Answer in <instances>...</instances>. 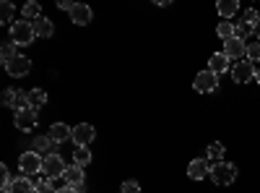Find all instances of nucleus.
I'll list each match as a JSON object with an SVG mask.
<instances>
[{"mask_svg": "<svg viewBox=\"0 0 260 193\" xmlns=\"http://www.w3.org/2000/svg\"><path fill=\"white\" fill-rule=\"evenodd\" d=\"M34 37H37V32H34V21L21 18V21H13V24H11V42H16L18 47L31 45Z\"/></svg>", "mask_w": 260, "mask_h": 193, "instance_id": "f257e3e1", "label": "nucleus"}, {"mask_svg": "<svg viewBox=\"0 0 260 193\" xmlns=\"http://www.w3.org/2000/svg\"><path fill=\"white\" fill-rule=\"evenodd\" d=\"M211 180L216 183V185H232L234 180H237V167L232 164V162H216L213 167H211Z\"/></svg>", "mask_w": 260, "mask_h": 193, "instance_id": "f03ea898", "label": "nucleus"}, {"mask_svg": "<svg viewBox=\"0 0 260 193\" xmlns=\"http://www.w3.org/2000/svg\"><path fill=\"white\" fill-rule=\"evenodd\" d=\"M42 164H45V157H39L37 152H24V154H21V159H18V167H21V173H24L26 178L29 175H37L39 170H42Z\"/></svg>", "mask_w": 260, "mask_h": 193, "instance_id": "7ed1b4c3", "label": "nucleus"}, {"mask_svg": "<svg viewBox=\"0 0 260 193\" xmlns=\"http://www.w3.org/2000/svg\"><path fill=\"white\" fill-rule=\"evenodd\" d=\"M255 63H250L247 58L245 60H240V63H234L232 66V78H234V84H247V81H252L255 78Z\"/></svg>", "mask_w": 260, "mask_h": 193, "instance_id": "20e7f679", "label": "nucleus"}, {"mask_svg": "<svg viewBox=\"0 0 260 193\" xmlns=\"http://www.w3.org/2000/svg\"><path fill=\"white\" fill-rule=\"evenodd\" d=\"M216 87H219V76L211 73V71H201L192 81V89L201 92V94H211V92H216Z\"/></svg>", "mask_w": 260, "mask_h": 193, "instance_id": "39448f33", "label": "nucleus"}, {"mask_svg": "<svg viewBox=\"0 0 260 193\" xmlns=\"http://www.w3.org/2000/svg\"><path fill=\"white\" fill-rule=\"evenodd\" d=\"M224 55L229 60H245L247 58V42L240 39V37H232L224 42Z\"/></svg>", "mask_w": 260, "mask_h": 193, "instance_id": "423d86ee", "label": "nucleus"}, {"mask_svg": "<svg viewBox=\"0 0 260 193\" xmlns=\"http://www.w3.org/2000/svg\"><path fill=\"white\" fill-rule=\"evenodd\" d=\"M65 167H68V164L62 162V157H60V154H50V157H45V164H42V173H45V178L55 180V178H62Z\"/></svg>", "mask_w": 260, "mask_h": 193, "instance_id": "0eeeda50", "label": "nucleus"}, {"mask_svg": "<svg viewBox=\"0 0 260 193\" xmlns=\"http://www.w3.org/2000/svg\"><path fill=\"white\" fill-rule=\"evenodd\" d=\"M94 136H96V131H94V125H89V123H78L73 128V144L76 146H89L94 141Z\"/></svg>", "mask_w": 260, "mask_h": 193, "instance_id": "6e6552de", "label": "nucleus"}, {"mask_svg": "<svg viewBox=\"0 0 260 193\" xmlns=\"http://www.w3.org/2000/svg\"><path fill=\"white\" fill-rule=\"evenodd\" d=\"M6 71H8L13 78H24V76H29V71H31V60H29L26 55H18L16 60H11L8 66H6Z\"/></svg>", "mask_w": 260, "mask_h": 193, "instance_id": "1a4fd4ad", "label": "nucleus"}, {"mask_svg": "<svg viewBox=\"0 0 260 193\" xmlns=\"http://www.w3.org/2000/svg\"><path fill=\"white\" fill-rule=\"evenodd\" d=\"M16 128L18 131H31V128L37 125V110H31V107H26V110H18L16 118H13Z\"/></svg>", "mask_w": 260, "mask_h": 193, "instance_id": "9d476101", "label": "nucleus"}, {"mask_svg": "<svg viewBox=\"0 0 260 193\" xmlns=\"http://www.w3.org/2000/svg\"><path fill=\"white\" fill-rule=\"evenodd\" d=\"M206 175H211L208 159H192V162L187 164V178H190V180H203Z\"/></svg>", "mask_w": 260, "mask_h": 193, "instance_id": "9b49d317", "label": "nucleus"}, {"mask_svg": "<svg viewBox=\"0 0 260 193\" xmlns=\"http://www.w3.org/2000/svg\"><path fill=\"white\" fill-rule=\"evenodd\" d=\"M62 180H65V185H73V188H78V190H81V185H83V180H86V175H83V167H78V164L65 167Z\"/></svg>", "mask_w": 260, "mask_h": 193, "instance_id": "f8f14e48", "label": "nucleus"}, {"mask_svg": "<svg viewBox=\"0 0 260 193\" xmlns=\"http://www.w3.org/2000/svg\"><path fill=\"white\" fill-rule=\"evenodd\" d=\"M31 146H34L31 152H37L39 157H50V154H57V152H55V146H57V144L52 141V136H37Z\"/></svg>", "mask_w": 260, "mask_h": 193, "instance_id": "ddd939ff", "label": "nucleus"}, {"mask_svg": "<svg viewBox=\"0 0 260 193\" xmlns=\"http://www.w3.org/2000/svg\"><path fill=\"white\" fill-rule=\"evenodd\" d=\"M208 71H211V73H216V76L226 73V71H229V58H226L224 52H213V55H211V60H208Z\"/></svg>", "mask_w": 260, "mask_h": 193, "instance_id": "4468645a", "label": "nucleus"}, {"mask_svg": "<svg viewBox=\"0 0 260 193\" xmlns=\"http://www.w3.org/2000/svg\"><path fill=\"white\" fill-rule=\"evenodd\" d=\"M91 16H94L91 8L83 6V3H76V8L71 11V21H73V24H78V26H86L91 21Z\"/></svg>", "mask_w": 260, "mask_h": 193, "instance_id": "2eb2a0df", "label": "nucleus"}, {"mask_svg": "<svg viewBox=\"0 0 260 193\" xmlns=\"http://www.w3.org/2000/svg\"><path fill=\"white\" fill-rule=\"evenodd\" d=\"M50 136H52L55 144H62V141L73 139V128L65 125V123H55V125H50Z\"/></svg>", "mask_w": 260, "mask_h": 193, "instance_id": "dca6fc26", "label": "nucleus"}, {"mask_svg": "<svg viewBox=\"0 0 260 193\" xmlns=\"http://www.w3.org/2000/svg\"><path fill=\"white\" fill-rule=\"evenodd\" d=\"M34 32H37V37H45V39H47V37L55 34V24H52L47 16H42V18L34 21Z\"/></svg>", "mask_w": 260, "mask_h": 193, "instance_id": "f3484780", "label": "nucleus"}, {"mask_svg": "<svg viewBox=\"0 0 260 193\" xmlns=\"http://www.w3.org/2000/svg\"><path fill=\"white\" fill-rule=\"evenodd\" d=\"M216 11H219V16L226 21L240 11V3H237V0H219V3H216Z\"/></svg>", "mask_w": 260, "mask_h": 193, "instance_id": "a211bd4d", "label": "nucleus"}, {"mask_svg": "<svg viewBox=\"0 0 260 193\" xmlns=\"http://www.w3.org/2000/svg\"><path fill=\"white\" fill-rule=\"evenodd\" d=\"M11 193H37V188H34V183H31L26 175H21V178H16V180H13Z\"/></svg>", "mask_w": 260, "mask_h": 193, "instance_id": "6ab92c4d", "label": "nucleus"}, {"mask_svg": "<svg viewBox=\"0 0 260 193\" xmlns=\"http://www.w3.org/2000/svg\"><path fill=\"white\" fill-rule=\"evenodd\" d=\"M16 58H18V45L16 42H3V47H0V60L8 66V63L16 60Z\"/></svg>", "mask_w": 260, "mask_h": 193, "instance_id": "aec40b11", "label": "nucleus"}, {"mask_svg": "<svg viewBox=\"0 0 260 193\" xmlns=\"http://www.w3.org/2000/svg\"><path fill=\"white\" fill-rule=\"evenodd\" d=\"M45 102H47V92L45 89H31L29 92V107H31V110H39Z\"/></svg>", "mask_w": 260, "mask_h": 193, "instance_id": "412c9836", "label": "nucleus"}, {"mask_svg": "<svg viewBox=\"0 0 260 193\" xmlns=\"http://www.w3.org/2000/svg\"><path fill=\"white\" fill-rule=\"evenodd\" d=\"M21 13H24V18H29V21H37V18H42V6L34 3V0H29V3H24Z\"/></svg>", "mask_w": 260, "mask_h": 193, "instance_id": "4be33fe9", "label": "nucleus"}, {"mask_svg": "<svg viewBox=\"0 0 260 193\" xmlns=\"http://www.w3.org/2000/svg\"><path fill=\"white\" fill-rule=\"evenodd\" d=\"M73 162L78 167H86L91 162V152H89V146H76V152H73Z\"/></svg>", "mask_w": 260, "mask_h": 193, "instance_id": "5701e85b", "label": "nucleus"}, {"mask_svg": "<svg viewBox=\"0 0 260 193\" xmlns=\"http://www.w3.org/2000/svg\"><path fill=\"white\" fill-rule=\"evenodd\" d=\"M224 144L221 141H211L208 144V159H216V162H224Z\"/></svg>", "mask_w": 260, "mask_h": 193, "instance_id": "b1692460", "label": "nucleus"}, {"mask_svg": "<svg viewBox=\"0 0 260 193\" xmlns=\"http://www.w3.org/2000/svg\"><path fill=\"white\" fill-rule=\"evenodd\" d=\"M250 34H255V26L252 24H245V21H237V24H234V37H240V39L247 42Z\"/></svg>", "mask_w": 260, "mask_h": 193, "instance_id": "393cba45", "label": "nucleus"}, {"mask_svg": "<svg viewBox=\"0 0 260 193\" xmlns=\"http://www.w3.org/2000/svg\"><path fill=\"white\" fill-rule=\"evenodd\" d=\"M13 13H16L13 3H11V0H3V3H0V21L8 24V21H13Z\"/></svg>", "mask_w": 260, "mask_h": 193, "instance_id": "a878e982", "label": "nucleus"}, {"mask_svg": "<svg viewBox=\"0 0 260 193\" xmlns=\"http://www.w3.org/2000/svg\"><path fill=\"white\" fill-rule=\"evenodd\" d=\"M216 34H219L224 42L232 39V37H234V24H232V21H221V24L216 26Z\"/></svg>", "mask_w": 260, "mask_h": 193, "instance_id": "bb28decb", "label": "nucleus"}, {"mask_svg": "<svg viewBox=\"0 0 260 193\" xmlns=\"http://www.w3.org/2000/svg\"><path fill=\"white\" fill-rule=\"evenodd\" d=\"M0 185H3V193H11V185H13V178L8 173L6 164H0Z\"/></svg>", "mask_w": 260, "mask_h": 193, "instance_id": "cd10ccee", "label": "nucleus"}, {"mask_svg": "<svg viewBox=\"0 0 260 193\" xmlns=\"http://www.w3.org/2000/svg\"><path fill=\"white\" fill-rule=\"evenodd\" d=\"M247 60L250 63H260V42H250L247 45Z\"/></svg>", "mask_w": 260, "mask_h": 193, "instance_id": "c85d7f7f", "label": "nucleus"}, {"mask_svg": "<svg viewBox=\"0 0 260 193\" xmlns=\"http://www.w3.org/2000/svg\"><path fill=\"white\" fill-rule=\"evenodd\" d=\"M34 188H37V193H55V188H52V180H50V178L37 180V183H34Z\"/></svg>", "mask_w": 260, "mask_h": 193, "instance_id": "c756f323", "label": "nucleus"}, {"mask_svg": "<svg viewBox=\"0 0 260 193\" xmlns=\"http://www.w3.org/2000/svg\"><path fill=\"white\" fill-rule=\"evenodd\" d=\"M16 97H18V89H6V92H3V104L16 110Z\"/></svg>", "mask_w": 260, "mask_h": 193, "instance_id": "7c9ffc66", "label": "nucleus"}, {"mask_svg": "<svg viewBox=\"0 0 260 193\" xmlns=\"http://www.w3.org/2000/svg\"><path fill=\"white\" fill-rule=\"evenodd\" d=\"M242 21H245V24H252V26H255L257 21H260V13H257L255 8H247V11H245V16H242Z\"/></svg>", "mask_w": 260, "mask_h": 193, "instance_id": "2f4dec72", "label": "nucleus"}, {"mask_svg": "<svg viewBox=\"0 0 260 193\" xmlns=\"http://www.w3.org/2000/svg\"><path fill=\"white\" fill-rule=\"evenodd\" d=\"M120 193H141L138 180H125V183H122V188H120Z\"/></svg>", "mask_w": 260, "mask_h": 193, "instance_id": "473e14b6", "label": "nucleus"}, {"mask_svg": "<svg viewBox=\"0 0 260 193\" xmlns=\"http://www.w3.org/2000/svg\"><path fill=\"white\" fill-rule=\"evenodd\" d=\"M57 8H60V11H68V13H71V11L76 8V3H73V0H57Z\"/></svg>", "mask_w": 260, "mask_h": 193, "instance_id": "72a5a7b5", "label": "nucleus"}, {"mask_svg": "<svg viewBox=\"0 0 260 193\" xmlns=\"http://www.w3.org/2000/svg\"><path fill=\"white\" fill-rule=\"evenodd\" d=\"M55 193H78V190H76L73 185H65V188H57Z\"/></svg>", "mask_w": 260, "mask_h": 193, "instance_id": "f704fd0d", "label": "nucleus"}, {"mask_svg": "<svg viewBox=\"0 0 260 193\" xmlns=\"http://www.w3.org/2000/svg\"><path fill=\"white\" fill-rule=\"evenodd\" d=\"M255 37L260 39V21H257V24H255Z\"/></svg>", "mask_w": 260, "mask_h": 193, "instance_id": "c9c22d12", "label": "nucleus"}, {"mask_svg": "<svg viewBox=\"0 0 260 193\" xmlns=\"http://www.w3.org/2000/svg\"><path fill=\"white\" fill-rule=\"evenodd\" d=\"M255 81H257V84H260V68H257V71H255Z\"/></svg>", "mask_w": 260, "mask_h": 193, "instance_id": "e433bc0d", "label": "nucleus"}]
</instances>
